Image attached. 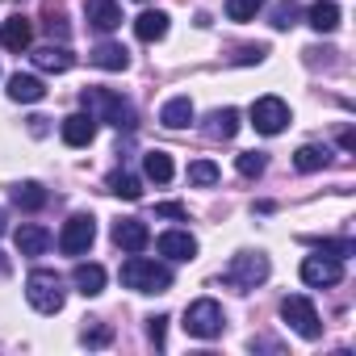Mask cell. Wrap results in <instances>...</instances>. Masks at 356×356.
I'll list each match as a JSON object with an SVG mask.
<instances>
[{
  "label": "cell",
  "mask_w": 356,
  "mask_h": 356,
  "mask_svg": "<svg viewBox=\"0 0 356 356\" xmlns=\"http://www.w3.org/2000/svg\"><path fill=\"white\" fill-rule=\"evenodd\" d=\"M80 101H84V113H92L97 122H109L113 130H134V122H138L134 105L126 97L109 92V88H84Z\"/></svg>",
  "instance_id": "6da1fadb"
},
{
  "label": "cell",
  "mask_w": 356,
  "mask_h": 356,
  "mask_svg": "<svg viewBox=\"0 0 356 356\" xmlns=\"http://www.w3.org/2000/svg\"><path fill=\"white\" fill-rule=\"evenodd\" d=\"M122 285L134 289V293H168L172 289V268L130 252V260L122 264Z\"/></svg>",
  "instance_id": "7a4b0ae2"
},
{
  "label": "cell",
  "mask_w": 356,
  "mask_h": 356,
  "mask_svg": "<svg viewBox=\"0 0 356 356\" xmlns=\"http://www.w3.org/2000/svg\"><path fill=\"white\" fill-rule=\"evenodd\" d=\"M26 298H30V306H34L38 314H59L63 302H67L63 277L51 273V268H34V273L26 277Z\"/></svg>",
  "instance_id": "3957f363"
},
{
  "label": "cell",
  "mask_w": 356,
  "mask_h": 356,
  "mask_svg": "<svg viewBox=\"0 0 356 356\" xmlns=\"http://www.w3.org/2000/svg\"><path fill=\"white\" fill-rule=\"evenodd\" d=\"M222 281H227L231 289H239V293L264 285V281H268V256H264V252H239V256L227 264Z\"/></svg>",
  "instance_id": "277c9868"
},
{
  "label": "cell",
  "mask_w": 356,
  "mask_h": 356,
  "mask_svg": "<svg viewBox=\"0 0 356 356\" xmlns=\"http://www.w3.org/2000/svg\"><path fill=\"white\" fill-rule=\"evenodd\" d=\"M222 327H227V314H222V306L214 298H202V302H193L185 310V331L193 339H218Z\"/></svg>",
  "instance_id": "5b68a950"
},
{
  "label": "cell",
  "mask_w": 356,
  "mask_h": 356,
  "mask_svg": "<svg viewBox=\"0 0 356 356\" xmlns=\"http://www.w3.org/2000/svg\"><path fill=\"white\" fill-rule=\"evenodd\" d=\"M281 318H285V323H289L302 339H318V335H323L318 310H314V302H310V298H302V293L281 298Z\"/></svg>",
  "instance_id": "8992f818"
},
{
  "label": "cell",
  "mask_w": 356,
  "mask_h": 356,
  "mask_svg": "<svg viewBox=\"0 0 356 356\" xmlns=\"http://www.w3.org/2000/svg\"><path fill=\"white\" fill-rule=\"evenodd\" d=\"M97 239V218L92 214H72L59 231V252L63 256H84Z\"/></svg>",
  "instance_id": "52a82bcc"
},
{
  "label": "cell",
  "mask_w": 356,
  "mask_h": 356,
  "mask_svg": "<svg viewBox=\"0 0 356 356\" xmlns=\"http://www.w3.org/2000/svg\"><path fill=\"white\" fill-rule=\"evenodd\" d=\"M252 126L260 130V134H281L285 126H289V105L281 101V97H260L256 105H252Z\"/></svg>",
  "instance_id": "ba28073f"
},
{
  "label": "cell",
  "mask_w": 356,
  "mask_h": 356,
  "mask_svg": "<svg viewBox=\"0 0 356 356\" xmlns=\"http://www.w3.org/2000/svg\"><path fill=\"white\" fill-rule=\"evenodd\" d=\"M339 277H343V264L331 260V256H306V260H302V281H306L310 289L339 285Z\"/></svg>",
  "instance_id": "9c48e42d"
},
{
  "label": "cell",
  "mask_w": 356,
  "mask_h": 356,
  "mask_svg": "<svg viewBox=\"0 0 356 356\" xmlns=\"http://www.w3.org/2000/svg\"><path fill=\"white\" fill-rule=\"evenodd\" d=\"M155 248H159V256H168V260H176V264H189V260L197 256V239H193L189 231H163V235L155 239Z\"/></svg>",
  "instance_id": "30bf717a"
},
{
  "label": "cell",
  "mask_w": 356,
  "mask_h": 356,
  "mask_svg": "<svg viewBox=\"0 0 356 356\" xmlns=\"http://www.w3.org/2000/svg\"><path fill=\"white\" fill-rule=\"evenodd\" d=\"M84 17H88L92 30L113 34L122 26V5H118V0H84Z\"/></svg>",
  "instance_id": "8fae6325"
},
{
  "label": "cell",
  "mask_w": 356,
  "mask_h": 356,
  "mask_svg": "<svg viewBox=\"0 0 356 356\" xmlns=\"http://www.w3.org/2000/svg\"><path fill=\"white\" fill-rule=\"evenodd\" d=\"M34 42V22L30 17H5L0 22V47L5 51H30Z\"/></svg>",
  "instance_id": "7c38bea8"
},
{
  "label": "cell",
  "mask_w": 356,
  "mask_h": 356,
  "mask_svg": "<svg viewBox=\"0 0 356 356\" xmlns=\"http://www.w3.org/2000/svg\"><path fill=\"white\" fill-rule=\"evenodd\" d=\"M113 243L122 252H143L151 243V231H147L143 218H122V222H113Z\"/></svg>",
  "instance_id": "4fadbf2b"
},
{
  "label": "cell",
  "mask_w": 356,
  "mask_h": 356,
  "mask_svg": "<svg viewBox=\"0 0 356 356\" xmlns=\"http://www.w3.org/2000/svg\"><path fill=\"white\" fill-rule=\"evenodd\" d=\"M59 134H63L67 147H88V143L97 138V118H92V113H72V118H63Z\"/></svg>",
  "instance_id": "5bb4252c"
},
{
  "label": "cell",
  "mask_w": 356,
  "mask_h": 356,
  "mask_svg": "<svg viewBox=\"0 0 356 356\" xmlns=\"http://www.w3.org/2000/svg\"><path fill=\"white\" fill-rule=\"evenodd\" d=\"M30 59H34L38 72H55V76H59V72H72V63H76V55L67 51V42H59V47H55V42H51V47H38Z\"/></svg>",
  "instance_id": "9a60e30c"
},
{
  "label": "cell",
  "mask_w": 356,
  "mask_h": 356,
  "mask_svg": "<svg viewBox=\"0 0 356 356\" xmlns=\"http://www.w3.org/2000/svg\"><path fill=\"white\" fill-rule=\"evenodd\" d=\"M88 63L101 67V72H126V67H130V51H126L122 42H101V47H92Z\"/></svg>",
  "instance_id": "2e32d148"
},
{
  "label": "cell",
  "mask_w": 356,
  "mask_h": 356,
  "mask_svg": "<svg viewBox=\"0 0 356 356\" xmlns=\"http://www.w3.org/2000/svg\"><path fill=\"white\" fill-rule=\"evenodd\" d=\"M163 34H168V13L163 9H143L134 17V38L138 42H159Z\"/></svg>",
  "instance_id": "e0dca14e"
},
{
  "label": "cell",
  "mask_w": 356,
  "mask_h": 356,
  "mask_svg": "<svg viewBox=\"0 0 356 356\" xmlns=\"http://www.w3.org/2000/svg\"><path fill=\"white\" fill-rule=\"evenodd\" d=\"M306 22H310V30L331 34V30H339V5L335 0H314V5L306 9Z\"/></svg>",
  "instance_id": "ac0fdd59"
},
{
  "label": "cell",
  "mask_w": 356,
  "mask_h": 356,
  "mask_svg": "<svg viewBox=\"0 0 356 356\" xmlns=\"http://www.w3.org/2000/svg\"><path fill=\"white\" fill-rule=\"evenodd\" d=\"M206 134H210V138H222V143L235 138V134H239V109H231V105H227V109H214V113L206 118Z\"/></svg>",
  "instance_id": "d6986e66"
},
{
  "label": "cell",
  "mask_w": 356,
  "mask_h": 356,
  "mask_svg": "<svg viewBox=\"0 0 356 356\" xmlns=\"http://www.w3.org/2000/svg\"><path fill=\"white\" fill-rule=\"evenodd\" d=\"M47 248H51V231L47 227H34V222L17 227V252L22 256H42Z\"/></svg>",
  "instance_id": "ffe728a7"
},
{
  "label": "cell",
  "mask_w": 356,
  "mask_h": 356,
  "mask_svg": "<svg viewBox=\"0 0 356 356\" xmlns=\"http://www.w3.org/2000/svg\"><path fill=\"white\" fill-rule=\"evenodd\" d=\"M72 285L84 293V298H97L105 289V268L101 264H76L72 268Z\"/></svg>",
  "instance_id": "44dd1931"
},
{
  "label": "cell",
  "mask_w": 356,
  "mask_h": 356,
  "mask_svg": "<svg viewBox=\"0 0 356 356\" xmlns=\"http://www.w3.org/2000/svg\"><path fill=\"white\" fill-rule=\"evenodd\" d=\"M159 122H163L168 130H185V126L193 122V101H189V97H172V101L159 109Z\"/></svg>",
  "instance_id": "7402d4cb"
},
{
  "label": "cell",
  "mask_w": 356,
  "mask_h": 356,
  "mask_svg": "<svg viewBox=\"0 0 356 356\" xmlns=\"http://www.w3.org/2000/svg\"><path fill=\"white\" fill-rule=\"evenodd\" d=\"M9 97L13 101H22V105H34V101H42L47 97V88H42V80L38 76H9Z\"/></svg>",
  "instance_id": "603a6c76"
},
{
  "label": "cell",
  "mask_w": 356,
  "mask_h": 356,
  "mask_svg": "<svg viewBox=\"0 0 356 356\" xmlns=\"http://www.w3.org/2000/svg\"><path fill=\"white\" fill-rule=\"evenodd\" d=\"M51 202V193L38 185V181H22V185H13V206L17 210H42Z\"/></svg>",
  "instance_id": "cb8c5ba5"
},
{
  "label": "cell",
  "mask_w": 356,
  "mask_h": 356,
  "mask_svg": "<svg viewBox=\"0 0 356 356\" xmlns=\"http://www.w3.org/2000/svg\"><path fill=\"white\" fill-rule=\"evenodd\" d=\"M143 172H147V181L168 185L176 168H172V155H168V151H147V155H143Z\"/></svg>",
  "instance_id": "d4e9b609"
},
{
  "label": "cell",
  "mask_w": 356,
  "mask_h": 356,
  "mask_svg": "<svg viewBox=\"0 0 356 356\" xmlns=\"http://www.w3.org/2000/svg\"><path fill=\"white\" fill-rule=\"evenodd\" d=\"M105 189L113 197H122V202H138L143 197V181H138V176H130V172H113L109 181H105Z\"/></svg>",
  "instance_id": "484cf974"
},
{
  "label": "cell",
  "mask_w": 356,
  "mask_h": 356,
  "mask_svg": "<svg viewBox=\"0 0 356 356\" xmlns=\"http://www.w3.org/2000/svg\"><path fill=\"white\" fill-rule=\"evenodd\" d=\"M327 163H331V151L318 147V143H306V147H298V155H293V168H298V172H318V168H327Z\"/></svg>",
  "instance_id": "4316f807"
},
{
  "label": "cell",
  "mask_w": 356,
  "mask_h": 356,
  "mask_svg": "<svg viewBox=\"0 0 356 356\" xmlns=\"http://www.w3.org/2000/svg\"><path fill=\"white\" fill-rule=\"evenodd\" d=\"M42 26H47V34L51 38H59V42H67V17H63V9L55 5V0H47V5H42Z\"/></svg>",
  "instance_id": "83f0119b"
},
{
  "label": "cell",
  "mask_w": 356,
  "mask_h": 356,
  "mask_svg": "<svg viewBox=\"0 0 356 356\" xmlns=\"http://www.w3.org/2000/svg\"><path fill=\"white\" fill-rule=\"evenodd\" d=\"M218 163L214 159H197V163H189V185H197V189H210V185H218Z\"/></svg>",
  "instance_id": "f1b7e54d"
},
{
  "label": "cell",
  "mask_w": 356,
  "mask_h": 356,
  "mask_svg": "<svg viewBox=\"0 0 356 356\" xmlns=\"http://www.w3.org/2000/svg\"><path fill=\"white\" fill-rule=\"evenodd\" d=\"M298 17H302V9L293 5V0H281V5L273 9V26H277V30H293Z\"/></svg>",
  "instance_id": "f546056e"
},
{
  "label": "cell",
  "mask_w": 356,
  "mask_h": 356,
  "mask_svg": "<svg viewBox=\"0 0 356 356\" xmlns=\"http://www.w3.org/2000/svg\"><path fill=\"white\" fill-rule=\"evenodd\" d=\"M260 5H264V0H227V17L231 22H252L260 13Z\"/></svg>",
  "instance_id": "4dcf8cb0"
},
{
  "label": "cell",
  "mask_w": 356,
  "mask_h": 356,
  "mask_svg": "<svg viewBox=\"0 0 356 356\" xmlns=\"http://www.w3.org/2000/svg\"><path fill=\"white\" fill-rule=\"evenodd\" d=\"M264 163H268V159H264V151H243V155L235 159L239 176H260V172H264Z\"/></svg>",
  "instance_id": "1f68e13d"
},
{
  "label": "cell",
  "mask_w": 356,
  "mask_h": 356,
  "mask_svg": "<svg viewBox=\"0 0 356 356\" xmlns=\"http://www.w3.org/2000/svg\"><path fill=\"white\" fill-rule=\"evenodd\" d=\"M318 252H327L331 260H348V256H352V243H348V239H323Z\"/></svg>",
  "instance_id": "d6a6232c"
},
{
  "label": "cell",
  "mask_w": 356,
  "mask_h": 356,
  "mask_svg": "<svg viewBox=\"0 0 356 356\" xmlns=\"http://www.w3.org/2000/svg\"><path fill=\"white\" fill-rule=\"evenodd\" d=\"M80 343H88V348H105V343H109V327H101V323H97V327H84V331H80Z\"/></svg>",
  "instance_id": "836d02e7"
},
{
  "label": "cell",
  "mask_w": 356,
  "mask_h": 356,
  "mask_svg": "<svg viewBox=\"0 0 356 356\" xmlns=\"http://www.w3.org/2000/svg\"><path fill=\"white\" fill-rule=\"evenodd\" d=\"M264 55H268V47H260V42H256V47H239V55H235V63H260Z\"/></svg>",
  "instance_id": "e575fe53"
},
{
  "label": "cell",
  "mask_w": 356,
  "mask_h": 356,
  "mask_svg": "<svg viewBox=\"0 0 356 356\" xmlns=\"http://www.w3.org/2000/svg\"><path fill=\"white\" fill-rule=\"evenodd\" d=\"M163 327H168V318H163V314L147 318V335H151V343H155V348H163Z\"/></svg>",
  "instance_id": "d590c367"
},
{
  "label": "cell",
  "mask_w": 356,
  "mask_h": 356,
  "mask_svg": "<svg viewBox=\"0 0 356 356\" xmlns=\"http://www.w3.org/2000/svg\"><path fill=\"white\" fill-rule=\"evenodd\" d=\"M155 214H159V218H185V206H181V202H159Z\"/></svg>",
  "instance_id": "8d00e7d4"
},
{
  "label": "cell",
  "mask_w": 356,
  "mask_h": 356,
  "mask_svg": "<svg viewBox=\"0 0 356 356\" xmlns=\"http://www.w3.org/2000/svg\"><path fill=\"white\" fill-rule=\"evenodd\" d=\"M30 130L34 134H47V118H30Z\"/></svg>",
  "instance_id": "74e56055"
},
{
  "label": "cell",
  "mask_w": 356,
  "mask_h": 356,
  "mask_svg": "<svg viewBox=\"0 0 356 356\" xmlns=\"http://www.w3.org/2000/svg\"><path fill=\"white\" fill-rule=\"evenodd\" d=\"M9 273V260H5V252H0V277H5Z\"/></svg>",
  "instance_id": "f35d334b"
},
{
  "label": "cell",
  "mask_w": 356,
  "mask_h": 356,
  "mask_svg": "<svg viewBox=\"0 0 356 356\" xmlns=\"http://www.w3.org/2000/svg\"><path fill=\"white\" fill-rule=\"evenodd\" d=\"M0 235H5V210H0Z\"/></svg>",
  "instance_id": "ab89813d"
}]
</instances>
